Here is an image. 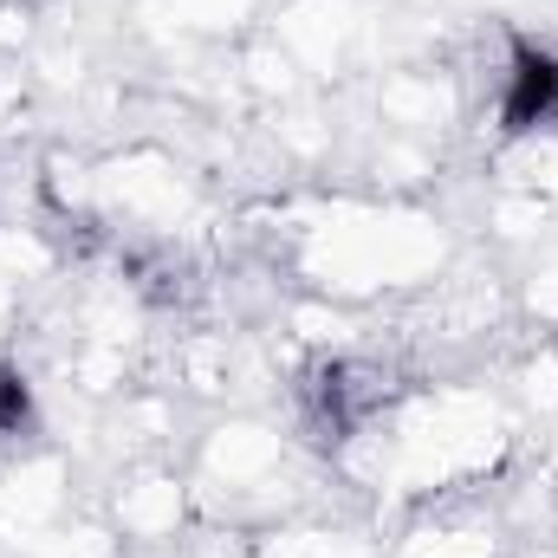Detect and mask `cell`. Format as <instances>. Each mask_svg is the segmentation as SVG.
<instances>
[{
  "instance_id": "2",
  "label": "cell",
  "mask_w": 558,
  "mask_h": 558,
  "mask_svg": "<svg viewBox=\"0 0 558 558\" xmlns=\"http://www.w3.org/2000/svg\"><path fill=\"white\" fill-rule=\"evenodd\" d=\"M305 397H312V410H318V422H325V428L351 435L357 422H371L377 410H384L390 384H384V371H377V364L338 357V364H325V371L305 384Z\"/></svg>"
},
{
  "instance_id": "1",
  "label": "cell",
  "mask_w": 558,
  "mask_h": 558,
  "mask_svg": "<svg viewBox=\"0 0 558 558\" xmlns=\"http://www.w3.org/2000/svg\"><path fill=\"white\" fill-rule=\"evenodd\" d=\"M553 118H558V52L513 46V59L500 72V131L526 137V131H546Z\"/></svg>"
},
{
  "instance_id": "3",
  "label": "cell",
  "mask_w": 558,
  "mask_h": 558,
  "mask_svg": "<svg viewBox=\"0 0 558 558\" xmlns=\"http://www.w3.org/2000/svg\"><path fill=\"white\" fill-rule=\"evenodd\" d=\"M26 416H33V397H26L20 371H0V435H20Z\"/></svg>"
}]
</instances>
